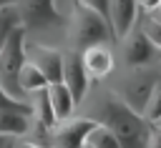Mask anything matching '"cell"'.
<instances>
[{
    "label": "cell",
    "instance_id": "cell-1",
    "mask_svg": "<svg viewBox=\"0 0 161 148\" xmlns=\"http://www.w3.org/2000/svg\"><path fill=\"white\" fill-rule=\"evenodd\" d=\"M86 118L96 120L98 125H106L116 135L121 148H143V143H146L148 123L136 110H131L113 90L96 93Z\"/></svg>",
    "mask_w": 161,
    "mask_h": 148
},
{
    "label": "cell",
    "instance_id": "cell-2",
    "mask_svg": "<svg viewBox=\"0 0 161 148\" xmlns=\"http://www.w3.org/2000/svg\"><path fill=\"white\" fill-rule=\"evenodd\" d=\"M68 40L73 50H86L91 45H106L113 40L111 25L98 13L83 8L80 3H73L70 18H68Z\"/></svg>",
    "mask_w": 161,
    "mask_h": 148
},
{
    "label": "cell",
    "instance_id": "cell-3",
    "mask_svg": "<svg viewBox=\"0 0 161 148\" xmlns=\"http://www.w3.org/2000/svg\"><path fill=\"white\" fill-rule=\"evenodd\" d=\"M25 43H28V33L20 25L8 35V40L0 48V88L15 100H28L18 88V70L25 63Z\"/></svg>",
    "mask_w": 161,
    "mask_h": 148
},
{
    "label": "cell",
    "instance_id": "cell-4",
    "mask_svg": "<svg viewBox=\"0 0 161 148\" xmlns=\"http://www.w3.org/2000/svg\"><path fill=\"white\" fill-rule=\"evenodd\" d=\"M161 75L156 73L153 65H143V68H126V73L118 78V85L113 88V93L131 108L141 115L143 105H146V98L153 88V83L158 80Z\"/></svg>",
    "mask_w": 161,
    "mask_h": 148
},
{
    "label": "cell",
    "instance_id": "cell-5",
    "mask_svg": "<svg viewBox=\"0 0 161 148\" xmlns=\"http://www.w3.org/2000/svg\"><path fill=\"white\" fill-rule=\"evenodd\" d=\"M20 25L25 33L30 30H45L50 25H60L63 15L55 5V0H18L15 3Z\"/></svg>",
    "mask_w": 161,
    "mask_h": 148
},
{
    "label": "cell",
    "instance_id": "cell-6",
    "mask_svg": "<svg viewBox=\"0 0 161 148\" xmlns=\"http://www.w3.org/2000/svg\"><path fill=\"white\" fill-rule=\"evenodd\" d=\"M118 43H121V60L126 68H143L158 63V50L148 43V38L138 30V25H133L131 33L123 35Z\"/></svg>",
    "mask_w": 161,
    "mask_h": 148
},
{
    "label": "cell",
    "instance_id": "cell-7",
    "mask_svg": "<svg viewBox=\"0 0 161 148\" xmlns=\"http://www.w3.org/2000/svg\"><path fill=\"white\" fill-rule=\"evenodd\" d=\"M60 83L70 90L75 105L86 100L88 88H91V78H88V73H86V68H83L80 50L68 48V50L63 53V78H60Z\"/></svg>",
    "mask_w": 161,
    "mask_h": 148
},
{
    "label": "cell",
    "instance_id": "cell-8",
    "mask_svg": "<svg viewBox=\"0 0 161 148\" xmlns=\"http://www.w3.org/2000/svg\"><path fill=\"white\" fill-rule=\"evenodd\" d=\"M25 60L33 63L43 78L50 83H60L63 78V50H55V48H48V45H40V43H25Z\"/></svg>",
    "mask_w": 161,
    "mask_h": 148
},
{
    "label": "cell",
    "instance_id": "cell-9",
    "mask_svg": "<svg viewBox=\"0 0 161 148\" xmlns=\"http://www.w3.org/2000/svg\"><path fill=\"white\" fill-rule=\"evenodd\" d=\"M136 20H138L136 0H108V25H111L113 40H121L123 35H128Z\"/></svg>",
    "mask_w": 161,
    "mask_h": 148
},
{
    "label": "cell",
    "instance_id": "cell-10",
    "mask_svg": "<svg viewBox=\"0 0 161 148\" xmlns=\"http://www.w3.org/2000/svg\"><path fill=\"white\" fill-rule=\"evenodd\" d=\"M80 60H83L88 78H96V80L111 75L116 68V60H113V53L108 45H91V48L80 50Z\"/></svg>",
    "mask_w": 161,
    "mask_h": 148
},
{
    "label": "cell",
    "instance_id": "cell-11",
    "mask_svg": "<svg viewBox=\"0 0 161 148\" xmlns=\"http://www.w3.org/2000/svg\"><path fill=\"white\" fill-rule=\"evenodd\" d=\"M45 93H48V100H50L55 123H58V120H65V118L73 115V110H75V100H73L70 90H68L63 83H50V85L45 88Z\"/></svg>",
    "mask_w": 161,
    "mask_h": 148
},
{
    "label": "cell",
    "instance_id": "cell-12",
    "mask_svg": "<svg viewBox=\"0 0 161 148\" xmlns=\"http://www.w3.org/2000/svg\"><path fill=\"white\" fill-rule=\"evenodd\" d=\"M30 115L28 113H15V110H0V135L5 138H25L30 130Z\"/></svg>",
    "mask_w": 161,
    "mask_h": 148
},
{
    "label": "cell",
    "instance_id": "cell-13",
    "mask_svg": "<svg viewBox=\"0 0 161 148\" xmlns=\"http://www.w3.org/2000/svg\"><path fill=\"white\" fill-rule=\"evenodd\" d=\"M18 88H20V93L28 98V95H33V93L48 88V80L43 78V73H40L33 63L25 60V63L20 65V70H18Z\"/></svg>",
    "mask_w": 161,
    "mask_h": 148
},
{
    "label": "cell",
    "instance_id": "cell-14",
    "mask_svg": "<svg viewBox=\"0 0 161 148\" xmlns=\"http://www.w3.org/2000/svg\"><path fill=\"white\" fill-rule=\"evenodd\" d=\"M83 148H121L118 145V140H116V135L106 128V125H93L91 128V133L86 135V145Z\"/></svg>",
    "mask_w": 161,
    "mask_h": 148
},
{
    "label": "cell",
    "instance_id": "cell-15",
    "mask_svg": "<svg viewBox=\"0 0 161 148\" xmlns=\"http://www.w3.org/2000/svg\"><path fill=\"white\" fill-rule=\"evenodd\" d=\"M141 118L146 123H158L161 120V78L153 83V88H151V93L146 98V105L141 110Z\"/></svg>",
    "mask_w": 161,
    "mask_h": 148
},
{
    "label": "cell",
    "instance_id": "cell-16",
    "mask_svg": "<svg viewBox=\"0 0 161 148\" xmlns=\"http://www.w3.org/2000/svg\"><path fill=\"white\" fill-rule=\"evenodd\" d=\"M15 28H20L18 8H15V5H5V8H0V48H3V43L8 40V35H10Z\"/></svg>",
    "mask_w": 161,
    "mask_h": 148
},
{
    "label": "cell",
    "instance_id": "cell-17",
    "mask_svg": "<svg viewBox=\"0 0 161 148\" xmlns=\"http://www.w3.org/2000/svg\"><path fill=\"white\" fill-rule=\"evenodd\" d=\"M0 110H15V113H28L30 115V103L28 100H15L0 88Z\"/></svg>",
    "mask_w": 161,
    "mask_h": 148
},
{
    "label": "cell",
    "instance_id": "cell-18",
    "mask_svg": "<svg viewBox=\"0 0 161 148\" xmlns=\"http://www.w3.org/2000/svg\"><path fill=\"white\" fill-rule=\"evenodd\" d=\"M75 3H80L83 8H88V10L98 13L101 18H106V20H108V0H75Z\"/></svg>",
    "mask_w": 161,
    "mask_h": 148
},
{
    "label": "cell",
    "instance_id": "cell-19",
    "mask_svg": "<svg viewBox=\"0 0 161 148\" xmlns=\"http://www.w3.org/2000/svg\"><path fill=\"white\" fill-rule=\"evenodd\" d=\"M143 148H161V128L156 123H148V133H146Z\"/></svg>",
    "mask_w": 161,
    "mask_h": 148
},
{
    "label": "cell",
    "instance_id": "cell-20",
    "mask_svg": "<svg viewBox=\"0 0 161 148\" xmlns=\"http://www.w3.org/2000/svg\"><path fill=\"white\" fill-rule=\"evenodd\" d=\"M136 5H138V10H143V13H156V10H161V0H136Z\"/></svg>",
    "mask_w": 161,
    "mask_h": 148
},
{
    "label": "cell",
    "instance_id": "cell-21",
    "mask_svg": "<svg viewBox=\"0 0 161 148\" xmlns=\"http://www.w3.org/2000/svg\"><path fill=\"white\" fill-rule=\"evenodd\" d=\"M13 148H43V145H35V143H30V140H25V138H23V140H15V145H13Z\"/></svg>",
    "mask_w": 161,
    "mask_h": 148
},
{
    "label": "cell",
    "instance_id": "cell-22",
    "mask_svg": "<svg viewBox=\"0 0 161 148\" xmlns=\"http://www.w3.org/2000/svg\"><path fill=\"white\" fill-rule=\"evenodd\" d=\"M15 145V138H5V135H0V148H13Z\"/></svg>",
    "mask_w": 161,
    "mask_h": 148
},
{
    "label": "cell",
    "instance_id": "cell-23",
    "mask_svg": "<svg viewBox=\"0 0 161 148\" xmlns=\"http://www.w3.org/2000/svg\"><path fill=\"white\" fill-rule=\"evenodd\" d=\"M18 0H0V8H5V5H15Z\"/></svg>",
    "mask_w": 161,
    "mask_h": 148
},
{
    "label": "cell",
    "instance_id": "cell-24",
    "mask_svg": "<svg viewBox=\"0 0 161 148\" xmlns=\"http://www.w3.org/2000/svg\"><path fill=\"white\" fill-rule=\"evenodd\" d=\"M158 63H161V50H158Z\"/></svg>",
    "mask_w": 161,
    "mask_h": 148
},
{
    "label": "cell",
    "instance_id": "cell-25",
    "mask_svg": "<svg viewBox=\"0 0 161 148\" xmlns=\"http://www.w3.org/2000/svg\"><path fill=\"white\" fill-rule=\"evenodd\" d=\"M156 125H158V128H161V120H158V123H156Z\"/></svg>",
    "mask_w": 161,
    "mask_h": 148
}]
</instances>
